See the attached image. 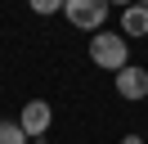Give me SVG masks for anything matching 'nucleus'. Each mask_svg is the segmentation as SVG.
Instances as JSON below:
<instances>
[{"instance_id": "obj_1", "label": "nucleus", "mask_w": 148, "mask_h": 144, "mask_svg": "<svg viewBox=\"0 0 148 144\" xmlns=\"http://www.w3.org/2000/svg\"><path fill=\"white\" fill-rule=\"evenodd\" d=\"M90 63H99V68L112 72V77H117L121 68H130V45H126V36H117V32H94L90 36Z\"/></svg>"}, {"instance_id": "obj_5", "label": "nucleus", "mask_w": 148, "mask_h": 144, "mask_svg": "<svg viewBox=\"0 0 148 144\" xmlns=\"http://www.w3.org/2000/svg\"><path fill=\"white\" fill-rule=\"evenodd\" d=\"M121 36H148V9L139 0L130 9H121Z\"/></svg>"}, {"instance_id": "obj_10", "label": "nucleus", "mask_w": 148, "mask_h": 144, "mask_svg": "<svg viewBox=\"0 0 148 144\" xmlns=\"http://www.w3.org/2000/svg\"><path fill=\"white\" fill-rule=\"evenodd\" d=\"M139 5H144V9H148V0H139Z\"/></svg>"}, {"instance_id": "obj_7", "label": "nucleus", "mask_w": 148, "mask_h": 144, "mask_svg": "<svg viewBox=\"0 0 148 144\" xmlns=\"http://www.w3.org/2000/svg\"><path fill=\"white\" fill-rule=\"evenodd\" d=\"M32 9H36V14H58L63 0H32Z\"/></svg>"}, {"instance_id": "obj_9", "label": "nucleus", "mask_w": 148, "mask_h": 144, "mask_svg": "<svg viewBox=\"0 0 148 144\" xmlns=\"http://www.w3.org/2000/svg\"><path fill=\"white\" fill-rule=\"evenodd\" d=\"M121 144H144V140H139V135H126V140H121Z\"/></svg>"}, {"instance_id": "obj_3", "label": "nucleus", "mask_w": 148, "mask_h": 144, "mask_svg": "<svg viewBox=\"0 0 148 144\" xmlns=\"http://www.w3.org/2000/svg\"><path fill=\"white\" fill-rule=\"evenodd\" d=\"M49 122H54V108H49L45 99H27V104H23V113H18V126L27 131V140H45Z\"/></svg>"}, {"instance_id": "obj_4", "label": "nucleus", "mask_w": 148, "mask_h": 144, "mask_svg": "<svg viewBox=\"0 0 148 144\" xmlns=\"http://www.w3.org/2000/svg\"><path fill=\"white\" fill-rule=\"evenodd\" d=\"M117 95L130 99V104H135V99H144V95H148V72L135 68V63H130V68H121V72H117Z\"/></svg>"}, {"instance_id": "obj_2", "label": "nucleus", "mask_w": 148, "mask_h": 144, "mask_svg": "<svg viewBox=\"0 0 148 144\" xmlns=\"http://www.w3.org/2000/svg\"><path fill=\"white\" fill-rule=\"evenodd\" d=\"M108 0H63V14L72 27L81 32H103V18H108Z\"/></svg>"}, {"instance_id": "obj_11", "label": "nucleus", "mask_w": 148, "mask_h": 144, "mask_svg": "<svg viewBox=\"0 0 148 144\" xmlns=\"http://www.w3.org/2000/svg\"><path fill=\"white\" fill-rule=\"evenodd\" d=\"M32 144H40V140H32Z\"/></svg>"}, {"instance_id": "obj_6", "label": "nucleus", "mask_w": 148, "mask_h": 144, "mask_svg": "<svg viewBox=\"0 0 148 144\" xmlns=\"http://www.w3.org/2000/svg\"><path fill=\"white\" fill-rule=\"evenodd\" d=\"M0 144H32L18 122H0Z\"/></svg>"}, {"instance_id": "obj_8", "label": "nucleus", "mask_w": 148, "mask_h": 144, "mask_svg": "<svg viewBox=\"0 0 148 144\" xmlns=\"http://www.w3.org/2000/svg\"><path fill=\"white\" fill-rule=\"evenodd\" d=\"M108 5H121V9H130V5H135V0H108Z\"/></svg>"}]
</instances>
